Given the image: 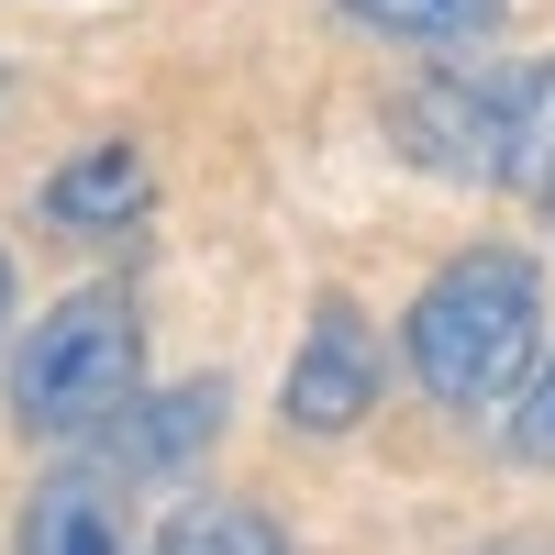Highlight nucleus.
<instances>
[{
    "label": "nucleus",
    "mask_w": 555,
    "mask_h": 555,
    "mask_svg": "<svg viewBox=\"0 0 555 555\" xmlns=\"http://www.w3.org/2000/svg\"><path fill=\"white\" fill-rule=\"evenodd\" d=\"M156 555H289V544H278V522L256 500H190V512L156 533Z\"/></svg>",
    "instance_id": "obj_9"
},
{
    "label": "nucleus",
    "mask_w": 555,
    "mask_h": 555,
    "mask_svg": "<svg viewBox=\"0 0 555 555\" xmlns=\"http://www.w3.org/2000/svg\"><path fill=\"white\" fill-rule=\"evenodd\" d=\"M145 389V322L122 289H67L12 356V423L23 434H112Z\"/></svg>",
    "instance_id": "obj_2"
},
{
    "label": "nucleus",
    "mask_w": 555,
    "mask_h": 555,
    "mask_svg": "<svg viewBox=\"0 0 555 555\" xmlns=\"http://www.w3.org/2000/svg\"><path fill=\"white\" fill-rule=\"evenodd\" d=\"M0 322H12V256H0Z\"/></svg>",
    "instance_id": "obj_13"
},
{
    "label": "nucleus",
    "mask_w": 555,
    "mask_h": 555,
    "mask_svg": "<svg viewBox=\"0 0 555 555\" xmlns=\"http://www.w3.org/2000/svg\"><path fill=\"white\" fill-rule=\"evenodd\" d=\"M478 555H555V544H533V533H500V544H478Z\"/></svg>",
    "instance_id": "obj_12"
},
{
    "label": "nucleus",
    "mask_w": 555,
    "mask_h": 555,
    "mask_svg": "<svg viewBox=\"0 0 555 555\" xmlns=\"http://www.w3.org/2000/svg\"><path fill=\"white\" fill-rule=\"evenodd\" d=\"M400 145H411V167L455 178V190H500V156H512V101H500L489 78L444 67V78H423V89L400 101Z\"/></svg>",
    "instance_id": "obj_3"
},
{
    "label": "nucleus",
    "mask_w": 555,
    "mask_h": 555,
    "mask_svg": "<svg viewBox=\"0 0 555 555\" xmlns=\"http://www.w3.org/2000/svg\"><path fill=\"white\" fill-rule=\"evenodd\" d=\"M400 345H411V378H423L444 411L512 400L533 345H544V278H533V256L467 245L455 267H434L423 300L400 311Z\"/></svg>",
    "instance_id": "obj_1"
},
{
    "label": "nucleus",
    "mask_w": 555,
    "mask_h": 555,
    "mask_svg": "<svg viewBox=\"0 0 555 555\" xmlns=\"http://www.w3.org/2000/svg\"><path fill=\"white\" fill-rule=\"evenodd\" d=\"M122 423H133V455H145V467H178V455H190V444H211V434H222V389L201 378V389H167V400H133Z\"/></svg>",
    "instance_id": "obj_10"
},
{
    "label": "nucleus",
    "mask_w": 555,
    "mask_h": 555,
    "mask_svg": "<svg viewBox=\"0 0 555 555\" xmlns=\"http://www.w3.org/2000/svg\"><path fill=\"white\" fill-rule=\"evenodd\" d=\"M500 101H512V156H500V178H512V190L555 222V56H544V67H522Z\"/></svg>",
    "instance_id": "obj_7"
},
{
    "label": "nucleus",
    "mask_w": 555,
    "mask_h": 555,
    "mask_svg": "<svg viewBox=\"0 0 555 555\" xmlns=\"http://www.w3.org/2000/svg\"><path fill=\"white\" fill-rule=\"evenodd\" d=\"M378 411V345H366V311L356 300H322L311 334L289 356V423L300 434H356Z\"/></svg>",
    "instance_id": "obj_4"
},
{
    "label": "nucleus",
    "mask_w": 555,
    "mask_h": 555,
    "mask_svg": "<svg viewBox=\"0 0 555 555\" xmlns=\"http://www.w3.org/2000/svg\"><path fill=\"white\" fill-rule=\"evenodd\" d=\"M12 555H133L122 533V489L101 467H56L23 489V522H12Z\"/></svg>",
    "instance_id": "obj_5"
},
{
    "label": "nucleus",
    "mask_w": 555,
    "mask_h": 555,
    "mask_svg": "<svg viewBox=\"0 0 555 555\" xmlns=\"http://www.w3.org/2000/svg\"><path fill=\"white\" fill-rule=\"evenodd\" d=\"M345 23L366 34H400V44H478L500 34V0H334Z\"/></svg>",
    "instance_id": "obj_8"
},
{
    "label": "nucleus",
    "mask_w": 555,
    "mask_h": 555,
    "mask_svg": "<svg viewBox=\"0 0 555 555\" xmlns=\"http://www.w3.org/2000/svg\"><path fill=\"white\" fill-rule=\"evenodd\" d=\"M145 156L133 145H89V156H67L56 178H44V222H56V234H112V222H133L145 211Z\"/></svg>",
    "instance_id": "obj_6"
},
{
    "label": "nucleus",
    "mask_w": 555,
    "mask_h": 555,
    "mask_svg": "<svg viewBox=\"0 0 555 555\" xmlns=\"http://www.w3.org/2000/svg\"><path fill=\"white\" fill-rule=\"evenodd\" d=\"M512 444L533 455V467H555V356L533 366V389H522V423H512Z\"/></svg>",
    "instance_id": "obj_11"
}]
</instances>
